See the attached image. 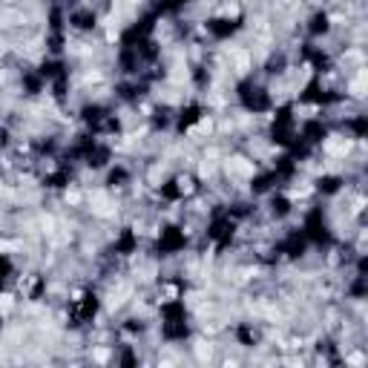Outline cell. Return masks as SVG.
Returning a JSON list of instances; mask_svg holds the SVG:
<instances>
[{
	"label": "cell",
	"mask_w": 368,
	"mask_h": 368,
	"mask_svg": "<svg viewBox=\"0 0 368 368\" xmlns=\"http://www.w3.org/2000/svg\"><path fill=\"white\" fill-rule=\"evenodd\" d=\"M12 308H15V296H12V294H0V314L6 317Z\"/></svg>",
	"instance_id": "cell-1"
},
{
	"label": "cell",
	"mask_w": 368,
	"mask_h": 368,
	"mask_svg": "<svg viewBox=\"0 0 368 368\" xmlns=\"http://www.w3.org/2000/svg\"><path fill=\"white\" fill-rule=\"evenodd\" d=\"M18 250V242H6V239H0V253H15Z\"/></svg>",
	"instance_id": "cell-4"
},
{
	"label": "cell",
	"mask_w": 368,
	"mask_h": 368,
	"mask_svg": "<svg viewBox=\"0 0 368 368\" xmlns=\"http://www.w3.org/2000/svg\"><path fill=\"white\" fill-rule=\"evenodd\" d=\"M363 87H366V75L360 72V78L351 84V95H357V98H363Z\"/></svg>",
	"instance_id": "cell-2"
},
{
	"label": "cell",
	"mask_w": 368,
	"mask_h": 368,
	"mask_svg": "<svg viewBox=\"0 0 368 368\" xmlns=\"http://www.w3.org/2000/svg\"><path fill=\"white\" fill-rule=\"evenodd\" d=\"M348 363H351V366H363V363H366V357H363V354H351V357H348Z\"/></svg>",
	"instance_id": "cell-6"
},
{
	"label": "cell",
	"mask_w": 368,
	"mask_h": 368,
	"mask_svg": "<svg viewBox=\"0 0 368 368\" xmlns=\"http://www.w3.org/2000/svg\"><path fill=\"white\" fill-rule=\"evenodd\" d=\"M178 190H181V193H193V181H190L187 175H181V178H178Z\"/></svg>",
	"instance_id": "cell-3"
},
{
	"label": "cell",
	"mask_w": 368,
	"mask_h": 368,
	"mask_svg": "<svg viewBox=\"0 0 368 368\" xmlns=\"http://www.w3.org/2000/svg\"><path fill=\"white\" fill-rule=\"evenodd\" d=\"M95 360H98V363H107V360H109V354L104 351V348H101V351H95Z\"/></svg>",
	"instance_id": "cell-7"
},
{
	"label": "cell",
	"mask_w": 368,
	"mask_h": 368,
	"mask_svg": "<svg viewBox=\"0 0 368 368\" xmlns=\"http://www.w3.org/2000/svg\"><path fill=\"white\" fill-rule=\"evenodd\" d=\"M0 81H3V72H0Z\"/></svg>",
	"instance_id": "cell-8"
},
{
	"label": "cell",
	"mask_w": 368,
	"mask_h": 368,
	"mask_svg": "<svg viewBox=\"0 0 368 368\" xmlns=\"http://www.w3.org/2000/svg\"><path fill=\"white\" fill-rule=\"evenodd\" d=\"M81 198H84V196L78 193V190H69V193H66V204H81Z\"/></svg>",
	"instance_id": "cell-5"
}]
</instances>
